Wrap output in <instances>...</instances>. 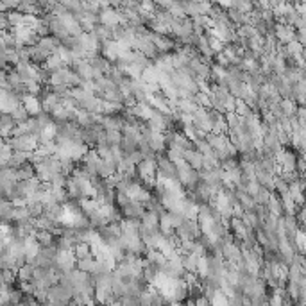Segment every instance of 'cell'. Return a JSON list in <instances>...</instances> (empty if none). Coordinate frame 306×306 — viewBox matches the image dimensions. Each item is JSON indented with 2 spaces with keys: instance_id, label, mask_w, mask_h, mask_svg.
<instances>
[{
  "instance_id": "1",
  "label": "cell",
  "mask_w": 306,
  "mask_h": 306,
  "mask_svg": "<svg viewBox=\"0 0 306 306\" xmlns=\"http://www.w3.org/2000/svg\"><path fill=\"white\" fill-rule=\"evenodd\" d=\"M5 143L11 147L13 153H34L38 149V140L31 134H25V136H11V138L5 140Z\"/></svg>"
},
{
  "instance_id": "2",
  "label": "cell",
  "mask_w": 306,
  "mask_h": 306,
  "mask_svg": "<svg viewBox=\"0 0 306 306\" xmlns=\"http://www.w3.org/2000/svg\"><path fill=\"white\" fill-rule=\"evenodd\" d=\"M174 235L181 240H197L201 237V229H199V224L195 220H184L179 227L174 229Z\"/></svg>"
},
{
  "instance_id": "3",
  "label": "cell",
  "mask_w": 306,
  "mask_h": 306,
  "mask_svg": "<svg viewBox=\"0 0 306 306\" xmlns=\"http://www.w3.org/2000/svg\"><path fill=\"white\" fill-rule=\"evenodd\" d=\"M156 159H142V163L136 165V172H138V176L142 178V181L151 179V178H156V172H158Z\"/></svg>"
},
{
  "instance_id": "4",
  "label": "cell",
  "mask_w": 306,
  "mask_h": 306,
  "mask_svg": "<svg viewBox=\"0 0 306 306\" xmlns=\"http://www.w3.org/2000/svg\"><path fill=\"white\" fill-rule=\"evenodd\" d=\"M183 159L186 161L188 167L192 168V170H197V172L203 170V154L197 153L195 149H192V151H184Z\"/></svg>"
},
{
  "instance_id": "5",
  "label": "cell",
  "mask_w": 306,
  "mask_h": 306,
  "mask_svg": "<svg viewBox=\"0 0 306 306\" xmlns=\"http://www.w3.org/2000/svg\"><path fill=\"white\" fill-rule=\"evenodd\" d=\"M99 20L102 25H108V27H117L120 24V16L119 13L113 9V7H108L99 13Z\"/></svg>"
},
{
  "instance_id": "6",
  "label": "cell",
  "mask_w": 306,
  "mask_h": 306,
  "mask_svg": "<svg viewBox=\"0 0 306 306\" xmlns=\"http://www.w3.org/2000/svg\"><path fill=\"white\" fill-rule=\"evenodd\" d=\"M22 106L25 108V111H27L29 117H36V115L41 113L40 100L36 99V97H32V95H25L24 99H22Z\"/></svg>"
},
{
  "instance_id": "7",
  "label": "cell",
  "mask_w": 306,
  "mask_h": 306,
  "mask_svg": "<svg viewBox=\"0 0 306 306\" xmlns=\"http://www.w3.org/2000/svg\"><path fill=\"white\" fill-rule=\"evenodd\" d=\"M267 210H269V213H271L272 217H281L283 213H285V210H283V204H281V199H279V195L277 193L272 192L271 197H269V201H267Z\"/></svg>"
},
{
  "instance_id": "8",
  "label": "cell",
  "mask_w": 306,
  "mask_h": 306,
  "mask_svg": "<svg viewBox=\"0 0 306 306\" xmlns=\"http://www.w3.org/2000/svg\"><path fill=\"white\" fill-rule=\"evenodd\" d=\"M117 172V165L113 163V159H100L99 167H97V176L102 179L111 178Z\"/></svg>"
},
{
  "instance_id": "9",
  "label": "cell",
  "mask_w": 306,
  "mask_h": 306,
  "mask_svg": "<svg viewBox=\"0 0 306 306\" xmlns=\"http://www.w3.org/2000/svg\"><path fill=\"white\" fill-rule=\"evenodd\" d=\"M34 178V167L31 163H24L15 170V179L16 181H29Z\"/></svg>"
},
{
  "instance_id": "10",
  "label": "cell",
  "mask_w": 306,
  "mask_h": 306,
  "mask_svg": "<svg viewBox=\"0 0 306 306\" xmlns=\"http://www.w3.org/2000/svg\"><path fill=\"white\" fill-rule=\"evenodd\" d=\"M66 64L63 63V61L58 58V54H52V56H49L47 58V61L43 63V66L41 68H45L49 74H52V72H58V70H61V68H64Z\"/></svg>"
},
{
  "instance_id": "11",
  "label": "cell",
  "mask_w": 306,
  "mask_h": 306,
  "mask_svg": "<svg viewBox=\"0 0 306 306\" xmlns=\"http://www.w3.org/2000/svg\"><path fill=\"white\" fill-rule=\"evenodd\" d=\"M5 20H7V25H9L11 29H16V27H22L25 22V15H22L20 11H9V13H5Z\"/></svg>"
},
{
  "instance_id": "12",
  "label": "cell",
  "mask_w": 306,
  "mask_h": 306,
  "mask_svg": "<svg viewBox=\"0 0 306 306\" xmlns=\"http://www.w3.org/2000/svg\"><path fill=\"white\" fill-rule=\"evenodd\" d=\"M158 215L153 212H145L140 218V224L143 227H147V229H158Z\"/></svg>"
},
{
  "instance_id": "13",
  "label": "cell",
  "mask_w": 306,
  "mask_h": 306,
  "mask_svg": "<svg viewBox=\"0 0 306 306\" xmlns=\"http://www.w3.org/2000/svg\"><path fill=\"white\" fill-rule=\"evenodd\" d=\"M72 252H74V258H75V262L77 260H84V258H88L92 256V249H90V244H75L74 249H72Z\"/></svg>"
},
{
  "instance_id": "14",
  "label": "cell",
  "mask_w": 306,
  "mask_h": 306,
  "mask_svg": "<svg viewBox=\"0 0 306 306\" xmlns=\"http://www.w3.org/2000/svg\"><path fill=\"white\" fill-rule=\"evenodd\" d=\"M93 267H95L93 256H88V258H84V260H77V262H75V269L79 272H86V274H92V272H93Z\"/></svg>"
},
{
  "instance_id": "15",
  "label": "cell",
  "mask_w": 306,
  "mask_h": 306,
  "mask_svg": "<svg viewBox=\"0 0 306 306\" xmlns=\"http://www.w3.org/2000/svg\"><path fill=\"white\" fill-rule=\"evenodd\" d=\"M11 119H13V122L15 123H25L27 120H29V115H27V111H25V108L22 106V104H18L13 111H11Z\"/></svg>"
},
{
  "instance_id": "16",
  "label": "cell",
  "mask_w": 306,
  "mask_h": 306,
  "mask_svg": "<svg viewBox=\"0 0 306 306\" xmlns=\"http://www.w3.org/2000/svg\"><path fill=\"white\" fill-rule=\"evenodd\" d=\"M34 240L40 244V247L54 245V237L49 231H34Z\"/></svg>"
},
{
  "instance_id": "17",
  "label": "cell",
  "mask_w": 306,
  "mask_h": 306,
  "mask_svg": "<svg viewBox=\"0 0 306 306\" xmlns=\"http://www.w3.org/2000/svg\"><path fill=\"white\" fill-rule=\"evenodd\" d=\"M208 272H210V265H208L206 256H199L197 260V267H195V274H197L199 279H206Z\"/></svg>"
},
{
  "instance_id": "18",
  "label": "cell",
  "mask_w": 306,
  "mask_h": 306,
  "mask_svg": "<svg viewBox=\"0 0 306 306\" xmlns=\"http://www.w3.org/2000/svg\"><path fill=\"white\" fill-rule=\"evenodd\" d=\"M104 136H106V143L108 145H120L122 142V133L120 131H104Z\"/></svg>"
},
{
  "instance_id": "19",
  "label": "cell",
  "mask_w": 306,
  "mask_h": 306,
  "mask_svg": "<svg viewBox=\"0 0 306 306\" xmlns=\"http://www.w3.org/2000/svg\"><path fill=\"white\" fill-rule=\"evenodd\" d=\"M208 45H210V50H212L213 54H220L224 50V47H226V43H222V41L213 38V36H208Z\"/></svg>"
},
{
  "instance_id": "20",
  "label": "cell",
  "mask_w": 306,
  "mask_h": 306,
  "mask_svg": "<svg viewBox=\"0 0 306 306\" xmlns=\"http://www.w3.org/2000/svg\"><path fill=\"white\" fill-rule=\"evenodd\" d=\"M25 134H29L27 123H16L13 131H11V136H25Z\"/></svg>"
},
{
  "instance_id": "21",
  "label": "cell",
  "mask_w": 306,
  "mask_h": 306,
  "mask_svg": "<svg viewBox=\"0 0 306 306\" xmlns=\"http://www.w3.org/2000/svg\"><path fill=\"white\" fill-rule=\"evenodd\" d=\"M193 306H210V301L204 296H199L193 299Z\"/></svg>"
},
{
  "instance_id": "22",
  "label": "cell",
  "mask_w": 306,
  "mask_h": 306,
  "mask_svg": "<svg viewBox=\"0 0 306 306\" xmlns=\"http://www.w3.org/2000/svg\"><path fill=\"white\" fill-rule=\"evenodd\" d=\"M4 147H5V140L0 138V151H2V149H4Z\"/></svg>"
},
{
  "instance_id": "23",
  "label": "cell",
  "mask_w": 306,
  "mask_h": 306,
  "mask_svg": "<svg viewBox=\"0 0 306 306\" xmlns=\"http://www.w3.org/2000/svg\"><path fill=\"white\" fill-rule=\"evenodd\" d=\"M2 285H5V283H4V279H2V271H0V286Z\"/></svg>"
}]
</instances>
